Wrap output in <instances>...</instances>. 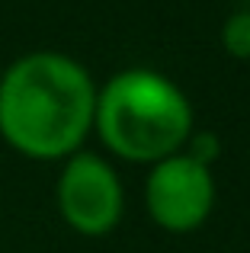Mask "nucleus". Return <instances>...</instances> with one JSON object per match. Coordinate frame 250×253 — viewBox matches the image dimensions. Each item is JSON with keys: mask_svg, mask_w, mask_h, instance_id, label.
Instances as JSON below:
<instances>
[{"mask_svg": "<svg viewBox=\"0 0 250 253\" xmlns=\"http://www.w3.org/2000/svg\"><path fill=\"white\" fill-rule=\"evenodd\" d=\"M55 202L61 221L81 237L113 234L125 215V189L119 173L93 151H77L61 161Z\"/></svg>", "mask_w": 250, "mask_h": 253, "instance_id": "obj_3", "label": "nucleus"}, {"mask_svg": "<svg viewBox=\"0 0 250 253\" xmlns=\"http://www.w3.org/2000/svg\"><path fill=\"white\" fill-rule=\"evenodd\" d=\"M221 48L234 61H250V10H234L221 26Z\"/></svg>", "mask_w": 250, "mask_h": 253, "instance_id": "obj_5", "label": "nucleus"}, {"mask_svg": "<svg viewBox=\"0 0 250 253\" xmlns=\"http://www.w3.org/2000/svg\"><path fill=\"white\" fill-rule=\"evenodd\" d=\"M93 131L116 161L154 167L186 148L196 116L189 96L167 74L125 68L96 86Z\"/></svg>", "mask_w": 250, "mask_h": 253, "instance_id": "obj_2", "label": "nucleus"}, {"mask_svg": "<svg viewBox=\"0 0 250 253\" xmlns=\"http://www.w3.org/2000/svg\"><path fill=\"white\" fill-rule=\"evenodd\" d=\"M96 84L64 51H26L0 74V138L26 161H64L93 131Z\"/></svg>", "mask_w": 250, "mask_h": 253, "instance_id": "obj_1", "label": "nucleus"}, {"mask_svg": "<svg viewBox=\"0 0 250 253\" xmlns=\"http://www.w3.org/2000/svg\"><path fill=\"white\" fill-rule=\"evenodd\" d=\"M215 196L218 189H215L212 167L189 157L186 151L157 161L144 179L148 218L167 234L199 231L215 209Z\"/></svg>", "mask_w": 250, "mask_h": 253, "instance_id": "obj_4", "label": "nucleus"}, {"mask_svg": "<svg viewBox=\"0 0 250 253\" xmlns=\"http://www.w3.org/2000/svg\"><path fill=\"white\" fill-rule=\"evenodd\" d=\"M183 151H186L189 157H196V161H202V164H208V167H212V161L221 154V144H218V138L208 135V131H193Z\"/></svg>", "mask_w": 250, "mask_h": 253, "instance_id": "obj_6", "label": "nucleus"}]
</instances>
